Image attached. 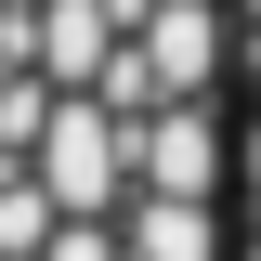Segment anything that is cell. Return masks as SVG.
Segmentation results:
<instances>
[{
	"label": "cell",
	"instance_id": "cell-3",
	"mask_svg": "<svg viewBox=\"0 0 261 261\" xmlns=\"http://www.w3.org/2000/svg\"><path fill=\"white\" fill-rule=\"evenodd\" d=\"M130 53H144L157 105H209V79H222V0H157L130 27Z\"/></svg>",
	"mask_w": 261,
	"mask_h": 261
},
{
	"label": "cell",
	"instance_id": "cell-7",
	"mask_svg": "<svg viewBox=\"0 0 261 261\" xmlns=\"http://www.w3.org/2000/svg\"><path fill=\"white\" fill-rule=\"evenodd\" d=\"M248 13H261V0H248Z\"/></svg>",
	"mask_w": 261,
	"mask_h": 261
},
{
	"label": "cell",
	"instance_id": "cell-5",
	"mask_svg": "<svg viewBox=\"0 0 261 261\" xmlns=\"http://www.w3.org/2000/svg\"><path fill=\"white\" fill-rule=\"evenodd\" d=\"M39 261H118V235H105V222H53V235H39Z\"/></svg>",
	"mask_w": 261,
	"mask_h": 261
},
{
	"label": "cell",
	"instance_id": "cell-4",
	"mask_svg": "<svg viewBox=\"0 0 261 261\" xmlns=\"http://www.w3.org/2000/svg\"><path fill=\"white\" fill-rule=\"evenodd\" d=\"M39 235H53V196L27 170H0V261H39Z\"/></svg>",
	"mask_w": 261,
	"mask_h": 261
},
{
	"label": "cell",
	"instance_id": "cell-1",
	"mask_svg": "<svg viewBox=\"0 0 261 261\" xmlns=\"http://www.w3.org/2000/svg\"><path fill=\"white\" fill-rule=\"evenodd\" d=\"M27 183L53 196V222H105L118 209V118L92 92H53L39 130H27Z\"/></svg>",
	"mask_w": 261,
	"mask_h": 261
},
{
	"label": "cell",
	"instance_id": "cell-2",
	"mask_svg": "<svg viewBox=\"0 0 261 261\" xmlns=\"http://www.w3.org/2000/svg\"><path fill=\"white\" fill-rule=\"evenodd\" d=\"M118 183L130 196H209L222 183V118H209V105H144V118H118Z\"/></svg>",
	"mask_w": 261,
	"mask_h": 261
},
{
	"label": "cell",
	"instance_id": "cell-6",
	"mask_svg": "<svg viewBox=\"0 0 261 261\" xmlns=\"http://www.w3.org/2000/svg\"><path fill=\"white\" fill-rule=\"evenodd\" d=\"M248 157H261V144H248Z\"/></svg>",
	"mask_w": 261,
	"mask_h": 261
}]
</instances>
